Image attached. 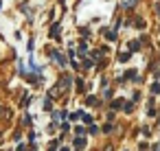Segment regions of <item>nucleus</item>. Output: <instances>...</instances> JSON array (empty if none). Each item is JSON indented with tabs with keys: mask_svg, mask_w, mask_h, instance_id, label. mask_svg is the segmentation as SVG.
<instances>
[{
	"mask_svg": "<svg viewBox=\"0 0 160 151\" xmlns=\"http://www.w3.org/2000/svg\"><path fill=\"white\" fill-rule=\"evenodd\" d=\"M55 59H57V61H59V64H62V66H64V64H66V59H64V57H62V55H59V53H55Z\"/></svg>",
	"mask_w": 160,
	"mask_h": 151,
	"instance_id": "nucleus-3",
	"label": "nucleus"
},
{
	"mask_svg": "<svg viewBox=\"0 0 160 151\" xmlns=\"http://www.w3.org/2000/svg\"><path fill=\"white\" fill-rule=\"evenodd\" d=\"M83 144H86V140H83V138H77V149H81Z\"/></svg>",
	"mask_w": 160,
	"mask_h": 151,
	"instance_id": "nucleus-5",
	"label": "nucleus"
},
{
	"mask_svg": "<svg viewBox=\"0 0 160 151\" xmlns=\"http://www.w3.org/2000/svg\"><path fill=\"white\" fill-rule=\"evenodd\" d=\"M121 105H123V101H121V99H118V101H114V103H112V107H114V110H118V107H121Z\"/></svg>",
	"mask_w": 160,
	"mask_h": 151,
	"instance_id": "nucleus-4",
	"label": "nucleus"
},
{
	"mask_svg": "<svg viewBox=\"0 0 160 151\" xmlns=\"http://www.w3.org/2000/svg\"><path fill=\"white\" fill-rule=\"evenodd\" d=\"M0 112H2V107H0Z\"/></svg>",
	"mask_w": 160,
	"mask_h": 151,
	"instance_id": "nucleus-6",
	"label": "nucleus"
},
{
	"mask_svg": "<svg viewBox=\"0 0 160 151\" xmlns=\"http://www.w3.org/2000/svg\"><path fill=\"white\" fill-rule=\"evenodd\" d=\"M57 33H59V24H57V27H53V29H51V37H57Z\"/></svg>",
	"mask_w": 160,
	"mask_h": 151,
	"instance_id": "nucleus-2",
	"label": "nucleus"
},
{
	"mask_svg": "<svg viewBox=\"0 0 160 151\" xmlns=\"http://www.w3.org/2000/svg\"><path fill=\"white\" fill-rule=\"evenodd\" d=\"M105 37H108L110 42H114V40H116V33H114V31H105Z\"/></svg>",
	"mask_w": 160,
	"mask_h": 151,
	"instance_id": "nucleus-1",
	"label": "nucleus"
}]
</instances>
